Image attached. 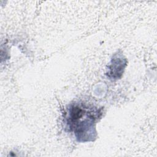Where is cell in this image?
I'll list each match as a JSON object with an SVG mask.
<instances>
[{"label": "cell", "instance_id": "2", "mask_svg": "<svg viewBox=\"0 0 157 157\" xmlns=\"http://www.w3.org/2000/svg\"><path fill=\"white\" fill-rule=\"evenodd\" d=\"M126 65V59H123V57H120L117 55H115L112 59L110 64L109 66V77L114 79L119 78L123 72V70Z\"/></svg>", "mask_w": 157, "mask_h": 157}, {"label": "cell", "instance_id": "1", "mask_svg": "<svg viewBox=\"0 0 157 157\" xmlns=\"http://www.w3.org/2000/svg\"><path fill=\"white\" fill-rule=\"evenodd\" d=\"M98 112V110L88 108L82 104L74 103L70 106L66 117L67 124L78 140L90 141L95 137L94 123Z\"/></svg>", "mask_w": 157, "mask_h": 157}]
</instances>
